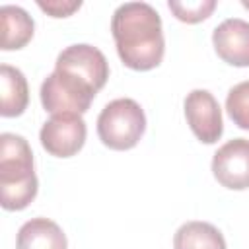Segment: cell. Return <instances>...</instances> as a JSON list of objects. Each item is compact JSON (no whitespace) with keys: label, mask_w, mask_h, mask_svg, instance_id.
<instances>
[{"label":"cell","mask_w":249,"mask_h":249,"mask_svg":"<svg viewBox=\"0 0 249 249\" xmlns=\"http://www.w3.org/2000/svg\"><path fill=\"white\" fill-rule=\"evenodd\" d=\"M16 249H68V243L56 222L49 218H31L19 228Z\"/></svg>","instance_id":"10"},{"label":"cell","mask_w":249,"mask_h":249,"mask_svg":"<svg viewBox=\"0 0 249 249\" xmlns=\"http://www.w3.org/2000/svg\"><path fill=\"white\" fill-rule=\"evenodd\" d=\"M241 4H243V8H247V10H249V0H241Z\"/></svg>","instance_id":"17"},{"label":"cell","mask_w":249,"mask_h":249,"mask_svg":"<svg viewBox=\"0 0 249 249\" xmlns=\"http://www.w3.org/2000/svg\"><path fill=\"white\" fill-rule=\"evenodd\" d=\"M226 109L239 128L249 130V82H241L228 91Z\"/></svg>","instance_id":"14"},{"label":"cell","mask_w":249,"mask_h":249,"mask_svg":"<svg viewBox=\"0 0 249 249\" xmlns=\"http://www.w3.org/2000/svg\"><path fill=\"white\" fill-rule=\"evenodd\" d=\"M0 27H2V51H16L25 47L31 41L35 23L23 8L2 6Z\"/></svg>","instance_id":"12"},{"label":"cell","mask_w":249,"mask_h":249,"mask_svg":"<svg viewBox=\"0 0 249 249\" xmlns=\"http://www.w3.org/2000/svg\"><path fill=\"white\" fill-rule=\"evenodd\" d=\"M29 103L27 80L19 68L10 64L0 66V115L19 117Z\"/></svg>","instance_id":"11"},{"label":"cell","mask_w":249,"mask_h":249,"mask_svg":"<svg viewBox=\"0 0 249 249\" xmlns=\"http://www.w3.org/2000/svg\"><path fill=\"white\" fill-rule=\"evenodd\" d=\"M39 4V8L43 10V12H47L49 16H53V18H68L70 14H74L76 10H80V6H82V2H37Z\"/></svg>","instance_id":"16"},{"label":"cell","mask_w":249,"mask_h":249,"mask_svg":"<svg viewBox=\"0 0 249 249\" xmlns=\"http://www.w3.org/2000/svg\"><path fill=\"white\" fill-rule=\"evenodd\" d=\"M183 105L193 134L204 144L218 142L224 132V123L216 97L208 89H193L187 93Z\"/></svg>","instance_id":"7"},{"label":"cell","mask_w":249,"mask_h":249,"mask_svg":"<svg viewBox=\"0 0 249 249\" xmlns=\"http://www.w3.org/2000/svg\"><path fill=\"white\" fill-rule=\"evenodd\" d=\"M95 93L97 89L91 88L86 80L56 68L41 84V103L45 111H49L51 115H58V113L82 115L89 109Z\"/></svg>","instance_id":"4"},{"label":"cell","mask_w":249,"mask_h":249,"mask_svg":"<svg viewBox=\"0 0 249 249\" xmlns=\"http://www.w3.org/2000/svg\"><path fill=\"white\" fill-rule=\"evenodd\" d=\"M173 249H226V239L216 226L195 220L175 231Z\"/></svg>","instance_id":"13"},{"label":"cell","mask_w":249,"mask_h":249,"mask_svg":"<svg viewBox=\"0 0 249 249\" xmlns=\"http://www.w3.org/2000/svg\"><path fill=\"white\" fill-rule=\"evenodd\" d=\"M37 196L33 152L19 134L0 136V202L4 210H23Z\"/></svg>","instance_id":"2"},{"label":"cell","mask_w":249,"mask_h":249,"mask_svg":"<svg viewBox=\"0 0 249 249\" xmlns=\"http://www.w3.org/2000/svg\"><path fill=\"white\" fill-rule=\"evenodd\" d=\"M212 173L226 189H249V140L233 138L218 148L212 158Z\"/></svg>","instance_id":"8"},{"label":"cell","mask_w":249,"mask_h":249,"mask_svg":"<svg viewBox=\"0 0 249 249\" xmlns=\"http://www.w3.org/2000/svg\"><path fill=\"white\" fill-rule=\"evenodd\" d=\"M169 10L175 14V18L179 21L185 23H198L202 19H206L214 8H216V0H196V2H167Z\"/></svg>","instance_id":"15"},{"label":"cell","mask_w":249,"mask_h":249,"mask_svg":"<svg viewBox=\"0 0 249 249\" xmlns=\"http://www.w3.org/2000/svg\"><path fill=\"white\" fill-rule=\"evenodd\" d=\"M111 33L124 66L146 72L160 66L165 51L161 18L146 2L121 4L111 19Z\"/></svg>","instance_id":"1"},{"label":"cell","mask_w":249,"mask_h":249,"mask_svg":"<svg viewBox=\"0 0 249 249\" xmlns=\"http://www.w3.org/2000/svg\"><path fill=\"white\" fill-rule=\"evenodd\" d=\"M54 68L70 72V74L86 80L97 91L105 86V82L109 78V62H107L105 54L97 47L86 45V43L66 47L56 56Z\"/></svg>","instance_id":"6"},{"label":"cell","mask_w":249,"mask_h":249,"mask_svg":"<svg viewBox=\"0 0 249 249\" xmlns=\"http://www.w3.org/2000/svg\"><path fill=\"white\" fill-rule=\"evenodd\" d=\"M146 130V115L130 97H119L103 107L97 117V136L111 150L134 148Z\"/></svg>","instance_id":"3"},{"label":"cell","mask_w":249,"mask_h":249,"mask_svg":"<svg viewBox=\"0 0 249 249\" xmlns=\"http://www.w3.org/2000/svg\"><path fill=\"white\" fill-rule=\"evenodd\" d=\"M86 123L82 115L76 113H58L53 115L39 132L41 146L56 158L76 156L86 142Z\"/></svg>","instance_id":"5"},{"label":"cell","mask_w":249,"mask_h":249,"mask_svg":"<svg viewBox=\"0 0 249 249\" xmlns=\"http://www.w3.org/2000/svg\"><path fill=\"white\" fill-rule=\"evenodd\" d=\"M216 54L231 66H249V21L224 19L212 33Z\"/></svg>","instance_id":"9"}]
</instances>
